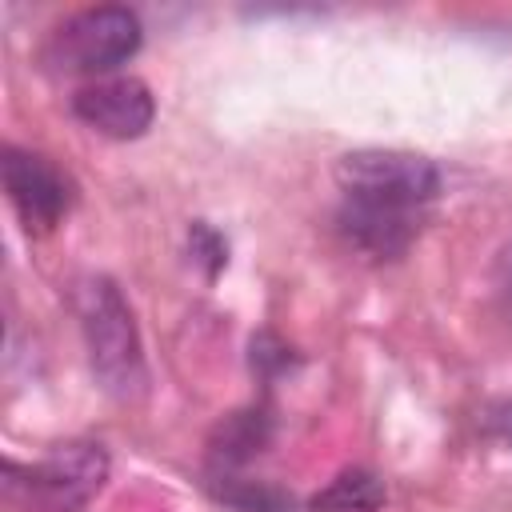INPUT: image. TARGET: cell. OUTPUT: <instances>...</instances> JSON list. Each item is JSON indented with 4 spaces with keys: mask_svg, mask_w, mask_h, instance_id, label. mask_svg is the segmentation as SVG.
<instances>
[{
    "mask_svg": "<svg viewBox=\"0 0 512 512\" xmlns=\"http://www.w3.org/2000/svg\"><path fill=\"white\" fill-rule=\"evenodd\" d=\"M76 316L100 388L116 400H136L148 384V368L132 308L120 296V288L108 276H84L76 284Z\"/></svg>",
    "mask_w": 512,
    "mask_h": 512,
    "instance_id": "cell-1",
    "label": "cell"
},
{
    "mask_svg": "<svg viewBox=\"0 0 512 512\" xmlns=\"http://www.w3.org/2000/svg\"><path fill=\"white\" fill-rule=\"evenodd\" d=\"M108 480V452L92 440L56 444L44 460L20 468L4 464V484L12 496H24L36 512H80Z\"/></svg>",
    "mask_w": 512,
    "mask_h": 512,
    "instance_id": "cell-2",
    "label": "cell"
},
{
    "mask_svg": "<svg viewBox=\"0 0 512 512\" xmlns=\"http://www.w3.org/2000/svg\"><path fill=\"white\" fill-rule=\"evenodd\" d=\"M336 184L344 200L424 212L440 192V172L428 156H416V152L360 148L336 160Z\"/></svg>",
    "mask_w": 512,
    "mask_h": 512,
    "instance_id": "cell-3",
    "label": "cell"
},
{
    "mask_svg": "<svg viewBox=\"0 0 512 512\" xmlns=\"http://www.w3.org/2000/svg\"><path fill=\"white\" fill-rule=\"evenodd\" d=\"M144 32L136 12L120 4H96L72 12L64 24L52 28L44 44V60L56 72H112L116 64L132 60Z\"/></svg>",
    "mask_w": 512,
    "mask_h": 512,
    "instance_id": "cell-4",
    "label": "cell"
},
{
    "mask_svg": "<svg viewBox=\"0 0 512 512\" xmlns=\"http://www.w3.org/2000/svg\"><path fill=\"white\" fill-rule=\"evenodd\" d=\"M4 192L28 232H52L76 204V184L64 168H56L48 156L28 148H4L0 152Z\"/></svg>",
    "mask_w": 512,
    "mask_h": 512,
    "instance_id": "cell-5",
    "label": "cell"
},
{
    "mask_svg": "<svg viewBox=\"0 0 512 512\" xmlns=\"http://www.w3.org/2000/svg\"><path fill=\"white\" fill-rule=\"evenodd\" d=\"M72 112H76V120H84L100 136L136 140L152 128L156 100H152V88L136 76H104V80L76 88Z\"/></svg>",
    "mask_w": 512,
    "mask_h": 512,
    "instance_id": "cell-6",
    "label": "cell"
},
{
    "mask_svg": "<svg viewBox=\"0 0 512 512\" xmlns=\"http://www.w3.org/2000/svg\"><path fill=\"white\" fill-rule=\"evenodd\" d=\"M340 232L368 256H400L420 224H424V212L416 208H388V204H364V200H344L340 204V216H336Z\"/></svg>",
    "mask_w": 512,
    "mask_h": 512,
    "instance_id": "cell-7",
    "label": "cell"
},
{
    "mask_svg": "<svg viewBox=\"0 0 512 512\" xmlns=\"http://www.w3.org/2000/svg\"><path fill=\"white\" fill-rule=\"evenodd\" d=\"M272 440V420L268 412L260 408H244V412H232L216 424L208 448H212V460L220 468H232V464H244L252 460L256 452H264V444Z\"/></svg>",
    "mask_w": 512,
    "mask_h": 512,
    "instance_id": "cell-8",
    "label": "cell"
},
{
    "mask_svg": "<svg viewBox=\"0 0 512 512\" xmlns=\"http://www.w3.org/2000/svg\"><path fill=\"white\" fill-rule=\"evenodd\" d=\"M384 500H388V488L376 472L344 468L312 496L308 508L312 512H376V508H384Z\"/></svg>",
    "mask_w": 512,
    "mask_h": 512,
    "instance_id": "cell-9",
    "label": "cell"
},
{
    "mask_svg": "<svg viewBox=\"0 0 512 512\" xmlns=\"http://www.w3.org/2000/svg\"><path fill=\"white\" fill-rule=\"evenodd\" d=\"M212 496L236 512H300L296 496L268 484V480H240V476H228V472H216L208 480Z\"/></svg>",
    "mask_w": 512,
    "mask_h": 512,
    "instance_id": "cell-10",
    "label": "cell"
},
{
    "mask_svg": "<svg viewBox=\"0 0 512 512\" xmlns=\"http://www.w3.org/2000/svg\"><path fill=\"white\" fill-rule=\"evenodd\" d=\"M188 244H192V256L204 264V272H208V276H216V272L228 264V244H224V236H220L212 224L196 220V224H192V232H188Z\"/></svg>",
    "mask_w": 512,
    "mask_h": 512,
    "instance_id": "cell-11",
    "label": "cell"
},
{
    "mask_svg": "<svg viewBox=\"0 0 512 512\" xmlns=\"http://www.w3.org/2000/svg\"><path fill=\"white\" fill-rule=\"evenodd\" d=\"M288 364H292V348H288V344H280L272 332L252 336V368H256V372L276 376V372H284Z\"/></svg>",
    "mask_w": 512,
    "mask_h": 512,
    "instance_id": "cell-12",
    "label": "cell"
}]
</instances>
